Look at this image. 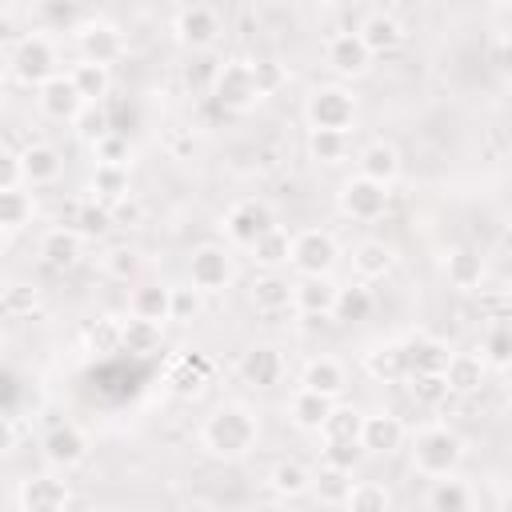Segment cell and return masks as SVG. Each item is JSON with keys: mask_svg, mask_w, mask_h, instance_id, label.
<instances>
[{"mask_svg": "<svg viewBox=\"0 0 512 512\" xmlns=\"http://www.w3.org/2000/svg\"><path fill=\"white\" fill-rule=\"evenodd\" d=\"M260 428H256V416L240 404H220L208 420H204V448L212 456H224V460H236L244 456L252 444H256Z\"/></svg>", "mask_w": 512, "mask_h": 512, "instance_id": "6da1fadb", "label": "cell"}, {"mask_svg": "<svg viewBox=\"0 0 512 512\" xmlns=\"http://www.w3.org/2000/svg\"><path fill=\"white\" fill-rule=\"evenodd\" d=\"M304 112H308L312 132H348L352 120H356V100H352V92L332 84V88H316L308 96Z\"/></svg>", "mask_w": 512, "mask_h": 512, "instance_id": "7a4b0ae2", "label": "cell"}, {"mask_svg": "<svg viewBox=\"0 0 512 512\" xmlns=\"http://www.w3.org/2000/svg\"><path fill=\"white\" fill-rule=\"evenodd\" d=\"M212 100H216L224 112H232V116H236V112H248L256 100H264V96H260V88H256L252 64H244V60L224 64V68H220V76H216Z\"/></svg>", "mask_w": 512, "mask_h": 512, "instance_id": "3957f363", "label": "cell"}, {"mask_svg": "<svg viewBox=\"0 0 512 512\" xmlns=\"http://www.w3.org/2000/svg\"><path fill=\"white\" fill-rule=\"evenodd\" d=\"M12 72H16V80L44 88L52 76H60L56 72V48L44 36H20L12 48Z\"/></svg>", "mask_w": 512, "mask_h": 512, "instance_id": "277c9868", "label": "cell"}, {"mask_svg": "<svg viewBox=\"0 0 512 512\" xmlns=\"http://www.w3.org/2000/svg\"><path fill=\"white\" fill-rule=\"evenodd\" d=\"M412 460H416V472L424 476H448L460 464V440L448 428H428L416 436Z\"/></svg>", "mask_w": 512, "mask_h": 512, "instance_id": "5b68a950", "label": "cell"}, {"mask_svg": "<svg viewBox=\"0 0 512 512\" xmlns=\"http://www.w3.org/2000/svg\"><path fill=\"white\" fill-rule=\"evenodd\" d=\"M336 264V240L324 228H308L292 236V268L300 276H328Z\"/></svg>", "mask_w": 512, "mask_h": 512, "instance_id": "8992f818", "label": "cell"}, {"mask_svg": "<svg viewBox=\"0 0 512 512\" xmlns=\"http://www.w3.org/2000/svg\"><path fill=\"white\" fill-rule=\"evenodd\" d=\"M216 36H220V12H216V8H208V4H188V8L176 12V40H180L184 48H192V52L204 56V52L216 44Z\"/></svg>", "mask_w": 512, "mask_h": 512, "instance_id": "52a82bcc", "label": "cell"}, {"mask_svg": "<svg viewBox=\"0 0 512 512\" xmlns=\"http://www.w3.org/2000/svg\"><path fill=\"white\" fill-rule=\"evenodd\" d=\"M384 208H388V188L384 184L364 180V176L344 180V188H340V212L344 216H352V220H376V216H384Z\"/></svg>", "mask_w": 512, "mask_h": 512, "instance_id": "ba28073f", "label": "cell"}, {"mask_svg": "<svg viewBox=\"0 0 512 512\" xmlns=\"http://www.w3.org/2000/svg\"><path fill=\"white\" fill-rule=\"evenodd\" d=\"M224 228H228V236H232L236 244L252 248L260 236H268V232L276 228V216H272V208H268L264 200H240V204L228 212Z\"/></svg>", "mask_w": 512, "mask_h": 512, "instance_id": "9c48e42d", "label": "cell"}, {"mask_svg": "<svg viewBox=\"0 0 512 512\" xmlns=\"http://www.w3.org/2000/svg\"><path fill=\"white\" fill-rule=\"evenodd\" d=\"M188 280H192V288H200V292H220V288H228V280H232V260H228V252L216 248V244H200V248L188 256Z\"/></svg>", "mask_w": 512, "mask_h": 512, "instance_id": "30bf717a", "label": "cell"}, {"mask_svg": "<svg viewBox=\"0 0 512 512\" xmlns=\"http://www.w3.org/2000/svg\"><path fill=\"white\" fill-rule=\"evenodd\" d=\"M324 56H328L332 72H340V76H360L372 64V52H368V44H364L360 32H336V36H328Z\"/></svg>", "mask_w": 512, "mask_h": 512, "instance_id": "8fae6325", "label": "cell"}, {"mask_svg": "<svg viewBox=\"0 0 512 512\" xmlns=\"http://www.w3.org/2000/svg\"><path fill=\"white\" fill-rule=\"evenodd\" d=\"M80 56L88 64L108 68V64H116L124 56V40H120V32L112 24H84V32H80Z\"/></svg>", "mask_w": 512, "mask_h": 512, "instance_id": "7c38bea8", "label": "cell"}, {"mask_svg": "<svg viewBox=\"0 0 512 512\" xmlns=\"http://www.w3.org/2000/svg\"><path fill=\"white\" fill-rule=\"evenodd\" d=\"M404 360H408V376H436V372L448 368L452 352H448V344L436 340V336H412V340L404 344Z\"/></svg>", "mask_w": 512, "mask_h": 512, "instance_id": "4fadbf2b", "label": "cell"}, {"mask_svg": "<svg viewBox=\"0 0 512 512\" xmlns=\"http://www.w3.org/2000/svg\"><path fill=\"white\" fill-rule=\"evenodd\" d=\"M40 108H44V116H52V120H76V116L84 112V96L76 92L72 76H52V80L40 88Z\"/></svg>", "mask_w": 512, "mask_h": 512, "instance_id": "5bb4252c", "label": "cell"}, {"mask_svg": "<svg viewBox=\"0 0 512 512\" xmlns=\"http://www.w3.org/2000/svg\"><path fill=\"white\" fill-rule=\"evenodd\" d=\"M252 308L256 312H264V316H276V312H284L288 304H296V284H288L280 272H264V276H256L252 280Z\"/></svg>", "mask_w": 512, "mask_h": 512, "instance_id": "9a60e30c", "label": "cell"}, {"mask_svg": "<svg viewBox=\"0 0 512 512\" xmlns=\"http://www.w3.org/2000/svg\"><path fill=\"white\" fill-rule=\"evenodd\" d=\"M240 376L248 384H256V388H272L284 376V360H280V352L272 344H256V348H248L240 356Z\"/></svg>", "mask_w": 512, "mask_h": 512, "instance_id": "2e32d148", "label": "cell"}, {"mask_svg": "<svg viewBox=\"0 0 512 512\" xmlns=\"http://www.w3.org/2000/svg\"><path fill=\"white\" fill-rule=\"evenodd\" d=\"M84 452H88V440H84V432H80L76 424H52V428H48V436H44V456H48L52 464L72 468V464L84 460Z\"/></svg>", "mask_w": 512, "mask_h": 512, "instance_id": "e0dca14e", "label": "cell"}, {"mask_svg": "<svg viewBox=\"0 0 512 512\" xmlns=\"http://www.w3.org/2000/svg\"><path fill=\"white\" fill-rule=\"evenodd\" d=\"M72 500V492L56 480V476H32L20 488V504L24 512H64V504Z\"/></svg>", "mask_w": 512, "mask_h": 512, "instance_id": "ac0fdd59", "label": "cell"}, {"mask_svg": "<svg viewBox=\"0 0 512 512\" xmlns=\"http://www.w3.org/2000/svg\"><path fill=\"white\" fill-rule=\"evenodd\" d=\"M80 248H84V236L68 224L44 232V240H40V256H44L48 268H72L80 260Z\"/></svg>", "mask_w": 512, "mask_h": 512, "instance_id": "d6986e66", "label": "cell"}, {"mask_svg": "<svg viewBox=\"0 0 512 512\" xmlns=\"http://www.w3.org/2000/svg\"><path fill=\"white\" fill-rule=\"evenodd\" d=\"M128 312L136 320H152V324L172 320V288H164V284H140L132 292V300H128Z\"/></svg>", "mask_w": 512, "mask_h": 512, "instance_id": "ffe728a7", "label": "cell"}, {"mask_svg": "<svg viewBox=\"0 0 512 512\" xmlns=\"http://www.w3.org/2000/svg\"><path fill=\"white\" fill-rule=\"evenodd\" d=\"M444 380H448V392H456V396L480 392V384H484V356L452 352V360H448V368H444Z\"/></svg>", "mask_w": 512, "mask_h": 512, "instance_id": "44dd1931", "label": "cell"}, {"mask_svg": "<svg viewBox=\"0 0 512 512\" xmlns=\"http://www.w3.org/2000/svg\"><path fill=\"white\" fill-rule=\"evenodd\" d=\"M396 172H400V152L392 148V144H384V140H372L364 152H360V176L364 180H376V184H392L396 180Z\"/></svg>", "mask_w": 512, "mask_h": 512, "instance_id": "7402d4cb", "label": "cell"}, {"mask_svg": "<svg viewBox=\"0 0 512 512\" xmlns=\"http://www.w3.org/2000/svg\"><path fill=\"white\" fill-rule=\"evenodd\" d=\"M404 440V424L388 412H376V416H364V432H360V444L364 452H396Z\"/></svg>", "mask_w": 512, "mask_h": 512, "instance_id": "603a6c76", "label": "cell"}, {"mask_svg": "<svg viewBox=\"0 0 512 512\" xmlns=\"http://www.w3.org/2000/svg\"><path fill=\"white\" fill-rule=\"evenodd\" d=\"M336 284L328 276H304L296 284V308L308 312V316H328L336 308Z\"/></svg>", "mask_w": 512, "mask_h": 512, "instance_id": "cb8c5ba5", "label": "cell"}, {"mask_svg": "<svg viewBox=\"0 0 512 512\" xmlns=\"http://www.w3.org/2000/svg\"><path fill=\"white\" fill-rule=\"evenodd\" d=\"M364 368L372 380L380 384H396L408 376V360H404V344H376L368 356H364Z\"/></svg>", "mask_w": 512, "mask_h": 512, "instance_id": "d4e9b609", "label": "cell"}, {"mask_svg": "<svg viewBox=\"0 0 512 512\" xmlns=\"http://www.w3.org/2000/svg\"><path fill=\"white\" fill-rule=\"evenodd\" d=\"M300 384H304L308 392H320V396L336 400V396L344 392L348 376H344L340 360H332V356H320V360H308V368H304V380H300Z\"/></svg>", "mask_w": 512, "mask_h": 512, "instance_id": "484cf974", "label": "cell"}, {"mask_svg": "<svg viewBox=\"0 0 512 512\" xmlns=\"http://www.w3.org/2000/svg\"><path fill=\"white\" fill-rule=\"evenodd\" d=\"M356 32L364 36V44H368V52H372V56H376V52H392V48L404 40L400 20H396V16H388V12H372Z\"/></svg>", "mask_w": 512, "mask_h": 512, "instance_id": "4316f807", "label": "cell"}, {"mask_svg": "<svg viewBox=\"0 0 512 512\" xmlns=\"http://www.w3.org/2000/svg\"><path fill=\"white\" fill-rule=\"evenodd\" d=\"M372 308H376V296L368 292V284H344L340 292H336V308H332V316L340 320V324H360V320H368L372 316Z\"/></svg>", "mask_w": 512, "mask_h": 512, "instance_id": "83f0119b", "label": "cell"}, {"mask_svg": "<svg viewBox=\"0 0 512 512\" xmlns=\"http://www.w3.org/2000/svg\"><path fill=\"white\" fill-rule=\"evenodd\" d=\"M332 408H336V404H332L328 396L300 388V392H296V400H292V420H296L304 432H324V424H328Z\"/></svg>", "mask_w": 512, "mask_h": 512, "instance_id": "f1b7e54d", "label": "cell"}, {"mask_svg": "<svg viewBox=\"0 0 512 512\" xmlns=\"http://www.w3.org/2000/svg\"><path fill=\"white\" fill-rule=\"evenodd\" d=\"M20 164H24V180L28 184H48L60 176V152L52 144H28L20 152Z\"/></svg>", "mask_w": 512, "mask_h": 512, "instance_id": "f546056e", "label": "cell"}, {"mask_svg": "<svg viewBox=\"0 0 512 512\" xmlns=\"http://www.w3.org/2000/svg\"><path fill=\"white\" fill-rule=\"evenodd\" d=\"M392 260L396 256H392V248L384 240H364V244L352 248V268H356L360 280H380L392 268Z\"/></svg>", "mask_w": 512, "mask_h": 512, "instance_id": "4dcf8cb0", "label": "cell"}, {"mask_svg": "<svg viewBox=\"0 0 512 512\" xmlns=\"http://www.w3.org/2000/svg\"><path fill=\"white\" fill-rule=\"evenodd\" d=\"M68 76H72L76 92L84 96V104H104V100H108V88H112V76H108V68L80 60V64H76Z\"/></svg>", "mask_w": 512, "mask_h": 512, "instance_id": "1f68e13d", "label": "cell"}, {"mask_svg": "<svg viewBox=\"0 0 512 512\" xmlns=\"http://www.w3.org/2000/svg\"><path fill=\"white\" fill-rule=\"evenodd\" d=\"M252 260H256L260 268H268V272H276L280 264H292V236H288L284 228H272L268 236H260V240L252 244Z\"/></svg>", "mask_w": 512, "mask_h": 512, "instance_id": "d6a6232c", "label": "cell"}, {"mask_svg": "<svg viewBox=\"0 0 512 512\" xmlns=\"http://www.w3.org/2000/svg\"><path fill=\"white\" fill-rule=\"evenodd\" d=\"M92 188H96L100 204H108V208L120 204V200H128V168H120V164H96Z\"/></svg>", "mask_w": 512, "mask_h": 512, "instance_id": "836d02e7", "label": "cell"}, {"mask_svg": "<svg viewBox=\"0 0 512 512\" xmlns=\"http://www.w3.org/2000/svg\"><path fill=\"white\" fill-rule=\"evenodd\" d=\"M444 272H448V284L456 288H476L484 280V260L472 252V248H456L448 260H444Z\"/></svg>", "mask_w": 512, "mask_h": 512, "instance_id": "e575fe53", "label": "cell"}, {"mask_svg": "<svg viewBox=\"0 0 512 512\" xmlns=\"http://www.w3.org/2000/svg\"><path fill=\"white\" fill-rule=\"evenodd\" d=\"M312 488H316V496H320L324 504H344V500L352 496V472L324 464V468L312 476Z\"/></svg>", "mask_w": 512, "mask_h": 512, "instance_id": "d590c367", "label": "cell"}, {"mask_svg": "<svg viewBox=\"0 0 512 512\" xmlns=\"http://www.w3.org/2000/svg\"><path fill=\"white\" fill-rule=\"evenodd\" d=\"M76 132H80V140H88L92 148L104 140V136H112V116H108V100L104 104H84V112L76 116Z\"/></svg>", "mask_w": 512, "mask_h": 512, "instance_id": "8d00e7d4", "label": "cell"}, {"mask_svg": "<svg viewBox=\"0 0 512 512\" xmlns=\"http://www.w3.org/2000/svg\"><path fill=\"white\" fill-rule=\"evenodd\" d=\"M428 508L432 512H468L472 508V496L460 480H436V488L428 492Z\"/></svg>", "mask_w": 512, "mask_h": 512, "instance_id": "74e56055", "label": "cell"}, {"mask_svg": "<svg viewBox=\"0 0 512 512\" xmlns=\"http://www.w3.org/2000/svg\"><path fill=\"white\" fill-rule=\"evenodd\" d=\"M344 504H348V512H388L392 508V496H388L384 484L360 480V484H352V496Z\"/></svg>", "mask_w": 512, "mask_h": 512, "instance_id": "f35d334b", "label": "cell"}, {"mask_svg": "<svg viewBox=\"0 0 512 512\" xmlns=\"http://www.w3.org/2000/svg\"><path fill=\"white\" fill-rule=\"evenodd\" d=\"M204 372H208V364H200L196 356H184V360H176V364H172L168 384H172V392H176V396H196V392H200V384H204Z\"/></svg>", "mask_w": 512, "mask_h": 512, "instance_id": "ab89813d", "label": "cell"}, {"mask_svg": "<svg viewBox=\"0 0 512 512\" xmlns=\"http://www.w3.org/2000/svg\"><path fill=\"white\" fill-rule=\"evenodd\" d=\"M272 488H276L280 496H300V492L312 488V472H308L304 464H296V460H280V464L272 468Z\"/></svg>", "mask_w": 512, "mask_h": 512, "instance_id": "60d3db41", "label": "cell"}, {"mask_svg": "<svg viewBox=\"0 0 512 512\" xmlns=\"http://www.w3.org/2000/svg\"><path fill=\"white\" fill-rule=\"evenodd\" d=\"M308 152L320 164H340L348 156V132H308Z\"/></svg>", "mask_w": 512, "mask_h": 512, "instance_id": "b9f144b4", "label": "cell"}, {"mask_svg": "<svg viewBox=\"0 0 512 512\" xmlns=\"http://www.w3.org/2000/svg\"><path fill=\"white\" fill-rule=\"evenodd\" d=\"M28 220H32V196L20 192V188L0 192V224H4L8 232H16V228H24Z\"/></svg>", "mask_w": 512, "mask_h": 512, "instance_id": "7bdbcfd3", "label": "cell"}, {"mask_svg": "<svg viewBox=\"0 0 512 512\" xmlns=\"http://www.w3.org/2000/svg\"><path fill=\"white\" fill-rule=\"evenodd\" d=\"M72 228H76L80 236H104L108 228H116V224H112V208H108V204H100V200L80 204V208H76Z\"/></svg>", "mask_w": 512, "mask_h": 512, "instance_id": "ee69618b", "label": "cell"}, {"mask_svg": "<svg viewBox=\"0 0 512 512\" xmlns=\"http://www.w3.org/2000/svg\"><path fill=\"white\" fill-rule=\"evenodd\" d=\"M360 432H364V412L332 408V416L324 424V440H360Z\"/></svg>", "mask_w": 512, "mask_h": 512, "instance_id": "f6af8a7d", "label": "cell"}, {"mask_svg": "<svg viewBox=\"0 0 512 512\" xmlns=\"http://www.w3.org/2000/svg\"><path fill=\"white\" fill-rule=\"evenodd\" d=\"M484 364H512V324H492L484 332Z\"/></svg>", "mask_w": 512, "mask_h": 512, "instance_id": "bcb514c9", "label": "cell"}, {"mask_svg": "<svg viewBox=\"0 0 512 512\" xmlns=\"http://www.w3.org/2000/svg\"><path fill=\"white\" fill-rule=\"evenodd\" d=\"M220 68L224 64H216L208 52L204 56H196L188 68H184V84L192 88V92H204V96H212V88H216V76H220Z\"/></svg>", "mask_w": 512, "mask_h": 512, "instance_id": "7dc6e473", "label": "cell"}, {"mask_svg": "<svg viewBox=\"0 0 512 512\" xmlns=\"http://www.w3.org/2000/svg\"><path fill=\"white\" fill-rule=\"evenodd\" d=\"M124 348H128V352H156V348H160V324L132 316V320L124 324Z\"/></svg>", "mask_w": 512, "mask_h": 512, "instance_id": "c3c4849f", "label": "cell"}, {"mask_svg": "<svg viewBox=\"0 0 512 512\" xmlns=\"http://www.w3.org/2000/svg\"><path fill=\"white\" fill-rule=\"evenodd\" d=\"M88 344H92V352L124 348V324H116L112 316H100V320L88 328Z\"/></svg>", "mask_w": 512, "mask_h": 512, "instance_id": "681fc988", "label": "cell"}, {"mask_svg": "<svg viewBox=\"0 0 512 512\" xmlns=\"http://www.w3.org/2000/svg\"><path fill=\"white\" fill-rule=\"evenodd\" d=\"M360 456H364L360 440H324V464H332V468L352 472L360 464Z\"/></svg>", "mask_w": 512, "mask_h": 512, "instance_id": "f907efd6", "label": "cell"}, {"mask_svg": "<svg viewBox=\"0 0 512 512\" xmlns=\"http://www.w3.org/2000/svg\"><path fill=\"white\" fill-rule=\"evenodd\" d=\"M252 76H256L260 96H272V92H280L288 84V72H284L280 60H252Z\"/></svg>", "mask_w": 512, "mask_h": 512, "instance_id": "816d5d0a", "label": "cell"}, {"mask_svg": "<svg viewBox=\"0 0 512 512\" xmlns=\"http://www.w3.org/2000/svg\"><path fill=\"white\" fill-rule=\"evenodd\" d=\"M36 12H40L44 24H56V28H72V24H80V16H84V12H80L76 4H68V0H44Z\"/></svg>", "mask_w": 512, "mask_h": 512, "instance_id": "f5cc1de1", "label": "cell"}, {"mask_svg": "<svg viewBox=\"0 0 512 512\" xmlns=\"http://www.w3.org/2000/svg\"><path fill=\"white\" fill-rule=\"evenodd\" d=\"M104 272H108L112 280H132V276L140 272V256H136L132 248H112V252L104 256Z\"/></svg>", "mask_w": 512, "mask_h": 512, "instance_id": "db71d44e", "label": "cell"}, {"mask_svg": "<svg viewBox=\"0 0 512 512\" xmlns=\"http://www.w3.org/2000/svg\"><path fill=\"white\" fill-rule=\"evenodd\" d=\"M412 384V396L420 400V404H440L444 396H448V380H444V372H436V376H408Z\"/></svg>", "mask_w": 512, "mask_h": 512, "instance_id": "11a10c76", "label": "cell"}, {"mask_svg": "<svg viewBox=\"0 0 512 512\" xmlns=\"http://www.w3.org/2000/svg\"><path fill=\"white\" fill-rule=\"evenodd\" d=\"M128 156H132V144H128V136H104L100 144H96V160L100 164H120V168H128Z\"/></svg>", "mask_w": 512, "mask_h": 512, "instance_id": "9f6ffc18", "label": "cell"}, {"mask_svg": "<svg viewBox=\"0 0 512 512\" xmlns=\"http://www.w3.org/2000/svg\"><path fill=\"white\" fill-rule=\"evenodd\" d=\"M0 304H4V312H8V316H28V312L36 308V292H32L28 284H8Z\"/></svg>", "mask_w": 512, "mask_h": 512, "instance_id": "6f0895ef", "label": "cell"}, {"mask_svg": "<svg viewBox=\"0 0 512 512\" xmlns=\"http://www.w3.org/2000/svg\"><path fill=\"white\" fill-rule=\"evenodd\" d=\"M200 312V288L184 284V288H172V320H192Z\"/></svg>", "mask_w": 512, "mask_h": 512, "instance_id": "680465c9", "label": "cell"}, {"mask_svg": "<svg viewBox=\"0 0 512 512\" xmlns=\"http://www.w3.org/2000/svg\"><path fill=\"white\" fill-rule=\"evenodd\" d=\"M24 180V164H20V152H4L0 156V192H12L20 188Z\"/></svg>", "mask_w": 512, "mask_h": 512, "instance_id": "91938a15", "label": "cell"}, {"mask_svg": "<svg viewBox=\"0 0 512 512\" xmlns=\"http://www.w3.org/2000/svg\"><path fill=\"white\" fill-rule=\"evenodd\" d=\"M140 220H144V204H140V200L128 196V200L112 204V224H116V228H136Z\"/></svg>", "mask_w": 512, "mask_h": 512, "instance_id": "94428289", "label": "cell"}, {"mask_svg": "<svg viewBox=\"0 0 512 512\" xmlns=\"http://www.w3.org/2000/svg\"><path fill=\"white\" fill-rule=\"evenodd\" d=\"M496 68H500V76H508V80H512V40H504V44H500V52H496Z\"/></svg>", "mask_w": 512, "mask_h": 512, "instance_id": "6125c7cd", "label": "cell"}, {"mask_svg": "<svg viewBox=\"0 0 512 512\" xmlns=\"http://www.w3.org/2000/svg\"><path fill=\"white\" fill-rule=\"evenodd\" d=\"M168 148H172L176 156H184V152L192 148V140H188V136H176V132H172V136H168Z\"/></svg>", "mask_w": 512, "mask_h": 512, "instance_id": "be15d7a7", "label": "cell"}, {"mask_svg": "<svg viewBox=\"0 0 512 512\" xmlns=\"http://www.w3.org/2000/svg\"><path fill=\"white\" fill-rule=\"evenodd\" d=\"M64 512H92V508H88V500H80V496H72V500L64 504Z\"/></svg>", "mask_w": 512, "mask_h": 512, "instance_id": "e7e4bbea", "label": "cell"}, {"mask_svg": "<svg viewBox=\"0 0 512 512\" xmlns=\"http://www.w3.org/2000/svg\"><path fill=\"white\" fill-rule=\"evenodd\" d=\"M508 368H512V364H508Z\"/></svg>", "mask_w": 512, "mask_h": 512, "instance_id": "03108f58", "label": "cell"}]
</instances>
